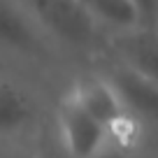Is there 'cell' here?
Masks as SVG:
<instances>
[{"mask_svg": "<svg viewBox=\"0 0 158 158\" xmlns=\"http://www.w3.org/2000/svg\"><path fill=\"white\" fill-rule=\"evenodd\" d=\"M35 142H16V144H0V158H33Z\"/></svg>", "mask_w": 158, "mask_h": 158, "instance_id": "10", "label": "cell"}, {"mask_svg": "<svg viewBox=\"0 0 158 158\" xmlns=\"http://www.w3.org/2000/svg\"><path fill=\"white\" fill-rule=\"evenodd\" d=\"M51 130L68 158H93L107 147L105 128L65 89L51 105Z\"/></svg>", "mask_w": 158, "mask_h": 158, "instance_id": "4", "label": "cell"}, {"mask_svg": "<svg viewBox=\"0 0 158 158\" xmlns=\"http://www.w3.org/2000/svg\"><path fill=\"white\" fill-rule=\"evenodd\" d=\"M49 93L35 77L0 65V144L35 142L51 118Z\"/></svg>", "mask_w": 158, "mask_h": 158, "instance_id": "3", "label": "cell"}, {"mask_svg": "<svg viewBox=\"0 0 158 158\" xmlns=\"http://www.w3.org/2000/svg\"><path fill=\"white\" fill-rule=\"evenodd\" d=\"M81 2L91 19L95 21V26L102 30V35L142 26L130 0H81Z\"/></svg>", "mask_w": 158, "mask_h": 158, "instance_id": "7", "label": "cell"}, {"mask_svg": "<svg viewBox=\"0 0 158 158\" xmlns=\"http://www.w3.org/2000/svg\"><path fill=\"white\" fill-rule=\"evenodd\" d=\"M93 158H139V156H130V153L116 151V149H112V147H105L102 151H100L98 156H93Z\"/></svg>", "mask_w": 158, "mask_h": 158, "instance_id": "11", "label": "cell"}, {"mask_svg": "<svg viewBox=\"0 0 158 158\" xmlns=\"http://www.w3.org/2000/svg\"><path fill=\"white\" fill-rule=\"evenodd\" d=\"M0 65H5V63H2V60H0Z\"/></svg>", "mask_w": 158, "mask_h": 158, "instance_id": "12", "label": "cell"}, {"mask_svg": "<svg viewBox=\"0 0 158 158\" xmlns=\"http://www.w3.org/2000/svg\"><path fill=\"white\" fill-rule=\"evenodd\" d=\"M42 33L74 65H93L102 51V30L95 26L81 0H21Z\"/></svg>", "mask_w": 158, "mask_h": 158, "instance_id": "2", "label": "cell"}, {"mask_svg": "<svg viewBox=\"0 0 158 158\" xmlns=\"http://www.w3.org/2000/svg\"><path fill=\"white\" fill-rule=\"evenodd\" d=\"M93 68L114 86L123 107L133 116H137L147 128H153L158 118V81L147 79L128 68L112 63L107 58H98Z\"/></svg>", "mask_w": 158, "mask_h": 158, "instance_id": "6", "label": "cell"}, {"mask_svg": "<svg viewBox=\"0 0 158 158\" xmlns=\"http://www.w3.org/2000/svg\"><path fill=\"white\" fill-rule=\"evenodd\" d=\"M98 58H107L121 68L158 81V30L151 26H135L109 33L102 37V51Z\"/></svg>", "mask_w": 158, "mask_h": 158, "instance_id": "5", "label": "cell"}, {"mask_svg": "<svg viewBox=\"0 0 158 158\" xmlns=\"http://www.w3.org/2000/svg\"><path fill=\"white\" fill-rule=\"evenodd\" d=\"M130 5L137 12L139 23L156 28V23H158V0H130Z\"/></svg>", "mask_w": 158, "mask_h": 158, "instance_id": "9", "label": "cell"}, {"mask_svg": "<svg viewBox=\"0 0 158 158\" xmlns=\"http://www.w3.org/2000/svg\"><path fill=\"white\" fill-rule=\"evenodd\" d=\"M0 60L35 79L70 77L79 70L42 33L21 0H0Z\"/></svg>", "mask_w": 158, "mask_h": 158, "instance_id": "1", "label": "cell"}, {"mask_svg": "<svg viewBox=\"0 0 158 158\" xmlns=\"http://www.w3.org/2000/svg\"><path fill=\"white\" fill-rule=\"evenodd\" d=\"M33 158H68L63 153V149L58 147L56 137H54L51 118H49V123L42 128V133L37 135V139H35V144H33Z\"/></svg>", "mask_w": 158, "mask_h": 158, "instance_id": "8", "label": "cell"}]
</instances>
